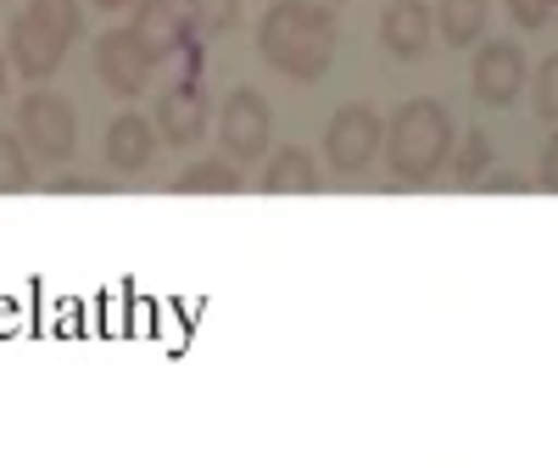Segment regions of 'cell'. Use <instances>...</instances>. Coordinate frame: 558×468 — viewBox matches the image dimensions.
Returning a JSON list of instances; mask_svg holds the SVG:
<instances>
[{
  "label": "cell",
  "mask_w": 558,
  "mask_h": 468,
  "mask_svg": "<svg viewBox=\"0 0 558 468\" xmlns=\"http://www.w3.org/2000/svg\"><path fill=\"white\" fill-rule=\"evenodd\" d=\"M257 51L274 73L313 84L336 62V12L318 0H274L257 23Z\"/></svg>",
  "instance_id": "1"
},
{
  "label": "cell",
  "mask_w": 558,
  "mask_h": 468,
  "mask_svg": "<svg viewBox=\"0 0 558 468\" xmlns=\"http://www.w3.org/2000/svg\"><path fill=\"white\" fill-rule=\"evenodd\" d=\"M452 112L430 96L402 101L397 118L386 123V162L397 173V184H430L447 157H452Z\"/></svg>",
  "instance_id": "2"
},
{
  "label": "cell",
  "mask_w": 558,
  "mask_h": 468,
  "mask_svg": "<svg viewBox=\"0 0 558 468\" xmlns=\"http://www.w3.org/2000/svg\"><path fill=\"white\" fill-rule=\"evenodd\" d=\"M17 134L39 162L62 168L78 151V112L57 96V89H28V96L17 101Z\"/></svg>",
  "instance_id": "3"
},
{
  "label": "cell",
  "mask_w": 558,
  "mask_h": 468,
  "mask_svg": "<svg viewBox=\"0 0 558 468\" xmlns=\"http://www.w3.org/2000/svg\"><path fill=\"white\" fill-rule=\"evenodd\" d=\"M380 146H386V123H380L375 107H363V101L341 107L330 123H324V162H330L341 178L363 173L368 162L380 157Z\"/></svg>",
  "instance_id": "4"
},
{
  "label": "cell",
  "mask_w": 558,
  "mask_h": 468,
  "mask_svg": "<svg viewBox=\"0 0 558 468\" xmlns=\"http://www.w3.org/2000/svg\"><path fill=\"white\" fill-rule=\"evenodd\" d=\"M268 139H274V112H268V101L257 96L252 84L229 89V101H223V112H218V146H223V157L246 168V162L268 157Z\"/></svg>",
  "instance_id": "5"
},
{
  "label": "cell",
  "mask_w": 558,
  "mask_h": 468,
  "mask_svg": "<svg viewBox=\"0 0 558 468\" xmlns=\"http://www.w3.org/2000/svg\"><path fill=\"white\" fill-rule=\"evenodd\" d=\"M151 73H157V57L146 51V39H140L134 28H107V34L96 39V78L112 89L118 101L146 96Z\"/></svg>",
  "instance_id": "6"
},
{
  "label": "cell",
  "mask_w": 558,
  "mask_h": 468,
  "mask_svg": "<svg viewBox=\"0 0 558 468\" xmlns=\"http://www.w3.org/2000/svg\"><path fill=\"white\" fill-rule=\"evenodd\" d=\"M470 78H475V101H486V107H514V96L525 89L531 67H525V51H520L514 39H492V45H481Z\"/></svg>",
  "instance_id": "7"
},
{
  "label": "cell",
  "mask_w": 558,
  "mask_h": 468,
  "mask_svg": "<svg viewBox=\"0 0 558 468\" xmlns=\"http://www.w3.org/2000/svg\"><path fill=\"white\" fill-rule=\"evenodd\" d=\"M134 34L146 39V51L157 57V62H168V57H179V51H196V23H191V12L179 7V0H134Z\"/></svg>",
  "instance_id": "8"
},
{
  "label": "cell",
  "mask_w": 558,
  "mask_h": 468,
  "mask_svg": "<svg viewBox=\"0 0 558 468\" xmlns=\"http://www.w3.org/2000/svg\"><path fill=\"white\" fill-rule=\"evenodd\" d=\"M157 134L168 139V146H179V151L196 146V139L207 134V89H202L196 73L162 89V101H157Z\"/></svg>",
  "instance_id": "9"
},
{
  "label": "cell",
  "mask_w": 558,
  "mask_h": 468,
  "mask_svg": "<svg viewBox=\"0 0 558 468\" xmlns=\"http://www.w3.org/2000/svg\"><path fill=\"white\" fill-rule=\"evenodd\" d=\"M7 51H12V67L23 73V78H51L57 67H62V57H68V39L57 34V28H45L34 12H23V17H12V34H7Z\"/></svg>",
  "instance_id": "10"
},
{
  "label": "cell",
  "mask_w": 558,
  "mask_h": 468,
  "mask_svg": "<svg viewBox=\"0 0 558 468\" xmlns=\"http://www.w3.org/2000/svg\"><path fill=\"white\" fill-rule=\"evenodd\" d=\"M430 39H436V7H425V0H391L380 12V45L397 62H418L430 51Z\"/></svg>",
  "instance_id": "11"
},
{
  "label": "cell",
  "mask_w": 558,
  "mask_h": 468,
  "mask_svg": "<svg viewBox=\"0 0 558 468\" xmlns=\"http://www.w3.org/2000/svg\"><path fill=\"white\" fill-rule=\"evenodd\" d=\"M157 146H162L157 123H146L140 112H118V118L107 123V139H101V151H107V162H112L118 173H146V168L157 162Z\"/></svg>",
  "instance_id": "12"
},
{
  "label": "cell",
  "mask_w": 558,
  "mask_h": 468,
  "mask_svg": "<svg viewBox=\"0 0 558 468\" xmlns=\"http://www.w3.org/2000/svg\"><path fill=\"white\" fill-rule=\"evenodd\" d=\"M263 190L268 196H313L318 190V162L302 146H279V157H268L263 168Z\"/></svg>",
  "instance_id": "13"
},
{
  "label": "cell",
  "mask_w": 558,
  "mask_h": 468,
  "mask_svg": "<svg viewBox=\"0 0 558 468\" xmlns=\"http://www.w3.org/2000/svg\"><path fill=\"white\" fill-rule=\"evenodd\" d=\"M486 17H492V0H436V34L463 51L486 34Z\"/></svg>",
  "instance_id": "14"
},
{
  "label": "cell",
  "mask_w": 558,
  "mask_h": 468,
  "mask_svg": "<svg viewBox=\"0 0 558 468\" xmlns=\"http://www.w3.org/2000/svg\"><path fill=\"white\" fill-rule=\"evenodd\" d=\"M179 196H235L241 190V162L229 157H207V162H191L179 178H173Z\"/></svg>",
  "instance_id": "15"
},
{
  "label": "cell",
  "mask_w": 558,
  "mask_h": 468,
  "mask_svg": "<svg viewBox=\"0 0 558 468\" xmlns=\"http://www.w3.org/2000/svg\"><path fill=\"white\" fill-rule=\"evenodd\" d=\"M34 190V151L23 146V134L0 128V196Z\"/></svg>",
  "instance_id": "16"
},
{
  "label": "cell",
  "mask_w": 558,
  "mask_h": 468,
  "mask_svg": "<svg viewBox=\"0 0 558 468\" xmlns=\"http://www.w3.org/2000/svg\"><path fill=\"white\" fill-rule=\"evenodd\" d=\"M486 168H492V134L470 128V134H463V146H458V157H452V173H458V184H481Z\"/></svg>",
  "instance_id": "17"
},
{
  "label": "cell",
  "mask_w": 558,
  "mask_h": 468,
  "mask_svg": "<svg viewBox=\"0 0 558 468\" xmlns=\"http://www.w3.org/2000/svg\"><path fill=\"white\" fill-rule=\"evenodd\" d=\"M28 12H34L45 28H57L68 45L84 34V7H78V0H28Z\"/></svg>",
  "instance_id": "18"
},
{
  "label": "cell",
  "mask_w": 558,
  "mask_h": 468,
  "mask_svg": "<svg viewBox=\"0 0 558 468\" xmlns=\"http://www.w3.org/2000/svg\"><path fill=\"white\" fill-rule=\"evenodd\" d=\"M184 12H191L196 34H229L241 23V0H184Z\"/></svg>",
  "instance_id": "19"
},
{
  "label": "cell",
  "mask_w": 558,
  "mask_h": 468,
  "mask_svg": "<svg viewBox=\"0 0 558 468\" xmlns=\"http://www.w3.org/2000/svg\"><path fill=\"white\" fill-rule=\"evenodd\" d=\"M531 101H536V118L558 128V51L542 57V67H536V78H531Z\"/></svg>",
  "instance_id": "20"
},
{
  "label": "cell",
  "mask_w": 558,
  "mask_h": 468,
  "mask_svg": "<svg viewBox=\"0 0 558 468\" xmlns=\"http://www.w3.org/2000/svg\"><path fill=\"white\" fill-rule=\"evenodd\" d=\"M508 17H514L520 28H547L558 17V0H502Z\"/></svg>",
  "instance_id": "21"
},
{
  "label": "cell",
  "mask_w": 558,
  "mask_h": 468,
  "mask_svg": "<svg viewBox=\"0 0 558 468\" xmlns=\"http://www.w3.org/2000/svg\"><path fill=\"white\" fill-rule=\"evenodd\" d=\"M101 190H112V184L89 178V173H57L51 178V196H101Z\"/></svg>",
  "instance_id": "22"
},
{
  "label": "cell",
  "mask_w": 558,
  "mask_h": 468,
  "mask_svg": "<svg viewBox=\"0 0 558 468\" xmlns=\"http://www.w3.org/2000/svg\"><path fill=\"white\" fill-rule=\"evenodd\" d=\"M481 190H497V196H520V190H525V178L502 168V173H486V184H481Z\"/></svg>",
  "instance_id": "23"
},
{
  "label": "cell",
  "mask_w": 558,
  "mask_h": 468,
  "mask_svg": "<svg viewBox=\"0 0 558 468\" xmlns=\"http://www.w3.org/2000/svg\"><path fill=\"white\" fill-rule=\"evenodd\" d=\"M542 190L558 196V134L547 139V151H542Z\"/></svg>",
  "instance_id": "24"
},
{
  "label": "cell",
  "mask_w": 558,
  "mask_h": 468,
  "mask_svg": "<svg viewBox=\"0 0 558 468\" xmlns=\"http://www.w3.org/2000/svg\"><path fill=\"white\" fill-rule=\"evenodd\" d=\"M101 12H123V7H134V0H96Z\"/></svg>",
  "instance_id": "25"
},
{
  "label": "cell",
  "mask_w": 558,
  "mask_h": 468,
  "mask_svg": "<svg viewBox=\"0 0 558 468\" xmlns=\"http://www.w3.org/2000/svg\"><path fill=\"white\" fill-rule=\"evenodd\" d=\"M0 96H7V51H0Z\"/></svg>",
  "instance_id": "26"
}]
</instances>
